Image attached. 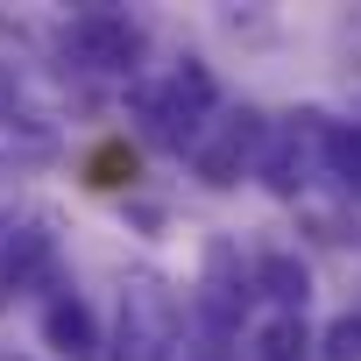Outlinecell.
<instances>
[{"label":"cell","mask_w":361,"mask_h":361,"mask_svg":"<svg viewBox=\"0 0 361 361\" xmlns=\"http://www.w3.org/2000/svg\"><path fill=\"white\" fill-rule=\"evenodd\" d=\"M185 340H192V298L156 269H135L121 283V305H114L106 361H177Z\"/></svg>","instance_id":"obj_1"},{"label":"cell","mask_w":361,"mask_h":361,"mask_svg":"<svg viewBox=\"0 0 361 361\" xmlns=\"http://www.w3.org/2000/svg\"><path fill=\"white\" fill-rule=\"evenodd\" d=\"M220 114V78L206 57H185V64H170L163 78L135 85V121L156 149H177V156H192V142L213 128Z\"/></svg>","instance_id":"obj_2"},{"label":"cell","mask_w":361,"mask_h":361,"mask_svg":"<svg viewBox=\"0 0 361 361\" xmlns=\"http://www.w3.org/2000/svg\"><path fill=\"white\" fill-rule=\"evenodd\" d=\"M326 142H333V114L326 106H298L269 121L262 163H255V185L269 199H305L319 177H326Z\"/></svg>","instance_id":"obj_3"},{"label":"cell","mask_w":361,"mask_h":361,"mask_svg":"<svg viewBox=\"0 0 361 361\" xmlns=\"http://www.w3.org/2000/svg\"><path fill=\"white\" fill-rule=\"evenodd\" d=\"M57 57L85 78H142V57H149V29L121 8H78L57 36Z\"/></svg>","instance_id":"obj_4"},{"label":"cell","mask_w":361,"mask_h":361,"mask_svg":"<svg viewBox=\"0 0 361 361\" xmlns=\"http://www.w3.org/2000/svg\"><path fill=\"white\" fill-rule=\"evenodd\" d=\"M262 142H269V121L255 114V106H220L213 114V128L192 142V177L206 192H234L241 177H255V163H262Z\"/></svg>","instance_id":"obj_5"},{"label":"cell","mask_w":361,"mask_h":361,"mask_svg":"<svg viewBox=\"0 0 361 361\" xmlns=\"http://www.w3.org/2000/svg\"><path fill=\"white\" fill-rule=\"evenodd\" d=\"M36 333H43V347L57 361H106V333H99L92 305L78 290H64V283H50V298L36 312Z\"/></svg>","instance_id":"obj_6"},{"label":"cell","mask_w":361,"mask_h":361,"mask_svg":"<svg viewBox=\"0 0 361 361\" xmlns=\"http://www.w3.org/2000/svg\"><path fill=\"white\" fill-rule=\"evenodd\" d=\"M241 361H319V333L305 312H255L241 333Z\"/></svg>","instance_id":"obj_7"},{"label":"cell","mask_w":361,"mask_h":361,"mask_svg":"<svg viewBox=\"0 0 361 361\" xmlns=\"http://www.w3.org/2000/svg\"><path fill=\"white\" fill-rule=\"evenodd\" d=\"M57 269V241L43 220H8L0 227V290H36Z\"/></svg>","instance_id":"obj_8"},{"label":"cell","mask_w":361,"mask_h":361,"mask_svg":"<svg viewBox=\"0 0 361 361\" xmlns=\"http://www.w3.org/2000/svg\"><path fill=\"white\" fill-rule=\"evenodd\" d=\"M248 283H255V298H262L269 312H305V298H312V262H305L298 248H262V255L248 262Z\"/></svg>","instance_id":"obj_9"},{"label":"cell","mask_w":361,"mask_h":361,"mask_svg":"<svg viewBox=\"0 0 361 361\" xmlns=\"http://www.w3.org/2000/svg\"><path fill=\"white\" fill-rule=\"evenodd\" d=\"M326 185L340 199H361V121H333V142H326Z\"/></svg>","instance_id":"obj_10"},{"label":"cell","mask_w":361,"mask_h":361,"mask_svg":"<svg viewBox=\"0 0 361 361\" xmlns=\"http://www.w3.org/2000/svg\"><path fill=\"white\" fill-rule=\"evenodd\" d=\"M319 361H361V312H340L333 326H319Z\"/></svg>","instance_id":"obj_11"},{"label":"cell","mask_w":361,"mask_h":361,"mask_svg":"<svg viewBox=\"0 0 361 361\" xmlns=\"http://www.w3.org/2000/svg\"><path fill=\"white\" fill-rule=\"evenodd\" d=\"M128 177H135V149L106 142V149L92 156V185H128Z\"/></svg>","instance_id":"obj_12"},{"label":"cell","mask_w":361,"mask_h":361,"mask_svg":"<svg viewBox=\"0 0 361 361\" xmlns=\"http://www.w3.org/2000/svg\"><path fill=\"white\" fill-rule=\"evenodd\" d=\"M22 114H36L29 106V85H22L15 64H0V121H22Z\"/></svg>","instance_id":"obj_13"},{"label":"cell","mask_w":361,"mask_h":361,"mask_svg":"<svg viewBox=\"0 0 361 361\" xmlns=\"http://www.w3.org/2000/svg\"><path fill=\"white\" fill-rule=\"evenodd\" d=\"M0 361H22V354H0Z\"/></svg>","instance_id":"obj_14"}]
</instances>
